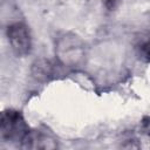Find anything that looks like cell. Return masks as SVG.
Wrapping results in <instances>:
<instances>
[{
	"mask_svg": "<svg viewBox=\"0 0 150 150\" xmlns=\"http://www.w3.org/2000/svg\"><path fill=\"white\" fill-rule=\"evenodd\" d=\"M9 46L15 55L25 56L32 49V36L29 28L23 22H14L6 30Z\"/></svg>",
	"mask_w": 150,
	"mask_h": 150,
	"instance_id": "7a4b0ae2",
	"label": "cell"
},
{
	"mask_svg": "<svg viewBox=\"0 0 150 150\" xmlns=\"http://www.w3.org/2000/svg\"><path fill=\"white\" fill-rule=\"evenodd\" d=\"M0 131H1V138L4 141L18 142L21 143V145L25 144L26 139L30 134L29 127L26 123L21 112L13 109L5 110L1 114Z\"/></svg>",
	"mask_w": 150,
	"mask_h": 150,
	"instance_id": "6da1fadb",
	"label": "cell"
},
{
	"mask_svg": "<svg viewBox=\"0 0 150 150\" xmlns=\"http://www.w3.org/2000/svg\"><path fill=\"white\" fill-rule=\"evenodd\" d=\"M122 0H103L104 2V7L108 9V11H114L121 2Z\"/></svg>",
	"mask_w": 150,
	"mask_h": 150,
	"instance_id": "5b68a950",
	"label": "cell"
},
{
	"mask_svg": "<svg viewBox=\"0 0 150 150\" xmlns=\"http://www.w3.org/2000/svg\"><path fill=\"white\" fill-rule=\"evenodd\" d=\"M138 50H139V57L145 62H150V40L144 41L139 46Z\"/></svg>",
	"mask_w": 150,
	"mask_h": 150,
	"instance_id": "277c9868",
	"label": "cell"
},
{
	"mask_svg": "<svg viewBox=\"0 0 150 150\" xmlns=\"http://www.w3.org/2000/svg\"><path fill=\"white\" fill-rule=\"evenodd\" d=\"M56 52L63 63L77 64L84 56V46L77 36L73 34H64L57 41Z\"/></svg>",
	"mask_w": 150,
	"mask_h": 150,
	"instance_id": "3957f363",
	"label": "cell"
}]
</instances>
